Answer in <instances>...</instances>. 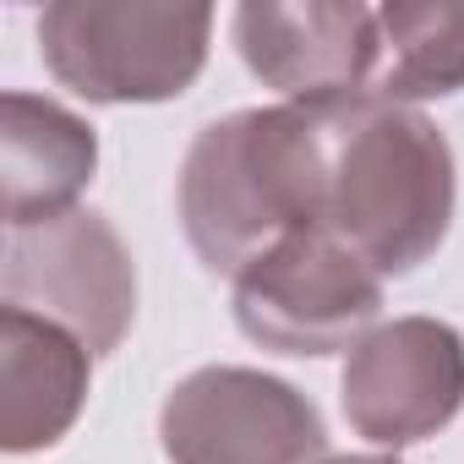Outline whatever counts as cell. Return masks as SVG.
Segmentation results:
<instances>
[{
    "label": "cell",
    "mask_w": 464,
    "mask_h": 464,
    "mask_svg": "<svg viewBox=\"0 0 464 464\" xmlns=\"http://www.w3.org/2000/svg\"><path fill=\"white\" fill-rule=\"evenodd\" d=\"M0 202H6V229L44 224L77 208V191L93 180L99 142L93 131L34 93H6L0 104Z\"/></svg>",
    "instance_id": "cell-10"
},
{
    "label": "cell",
    "mask_w": 464,
    "mask_h": 464,
    "mask_svg": "<svg viewBox=\"0 0 464 464\" xmlns=\"http://www.w3.org/2000/svg\"><path fill=\"white\" fill-rule=\"evenodd\" d=\"M323 464H399L393 453H344V459H323Z\"/></svg>",
    "instance_id": "cell-12"
},
{
    "label": "cell",
    "mask_w": 464,
    "mask_h": 464,
    "mask_svg": "<svg viewBox=\"0 0 464 464\" xmlns=\"http://www.w3.org/2000/svg\"><path fill=\"white\" fill-rule=\"evenodd\" d=\"M169 464H323L328 431L306 393L252 366H202L159 410Z\"/></svg>",
    "instance_id": "cell-6"
},
{
    "label": "cell",
    "mask_w": 464,
    "mask_h": 464,
    "mask_svg": "<svg viewBox=\"0 0 464 464\" xmlns=\"http://www.w3.org/2000/svg\"><path fill=\"white\" fill-rule=\"evenodd\" d=\"M180 224L191 252L236 279L306 218V121L301 104L236 110L197 131L180 164Z\"/></svg>",
    "instance_id": "cell-2"
},
{
    "label": "cell",
    "mask_w": 464,
    "mask_h": 464,
    "mask_svg": "<svg viewBox=\"0 0 464 464\" xmlns=\"http://www.w3.org/2000/svg\"><path fill=\"white\" fill-rule=\"evenodd\" d=\"M0 306L61 323L88 344V355H110L137 317V274L121 236L88 208H72L44 224L6 229V279Z\"/></svg>",
    "instance_id": "cell-5"
},
{
    "label": "cell",
    "mask_w": 464,
    "mask_h": 464,
    "mask_svg": "<svg viewBox=\"0 0 464 464\" xmlns=\"http://www.w3.org/2000/svg\"><path fill=\"white\" fill-rule=\"evenodd\" d=\"M236 44L246 66L290 104L372 93L377 77L372 6H241Z\"/></svg>",
    "instance_id": "cell-8"
},
{
    "label": "cell",
    "mask_w": 464,
    "mask_h": 464,
    "mask_svg": "<svg viewBox=\"0 0 464 464\" xmlns=\"http://www.w3.org/2000/svg\"><path fill=\"white\" fill-rule=\"evenodd\" d=\"M208 6L55 0L39 12L44 66L93 104H153L186 93L208 61Z\"/></svg>",
    "instance_id": "cell-3"
},
{
    "label": "cell",
    "mask_w": 464,
    "mask_h": 464,
    "mask_svg": "<svg viewBox=\"0 0 464 464\" xmlns=\"http://www.w3.org/2000/svg\"><path fill=\"white\" fill-rule=\"evenodd\" d=\"M88 344L50 317L0 306V448L34 453L66 437L88 399Z\"/></svg>",
    "instance_id": "cell-9"
},
{
    "label": "cell",
    "mask_w": 464,
    "mask_h": 464,
    "mask_svg": "<svg viewBox=\"0 0 464 464\" xmlns=\"http://www.w3.org/2000/svg\"><path fill=\"white\" fill-rule=\"evenodd\" d=\"M382 312V274H372L328 229H295L236 274V323L279 355L355 350Z\"/></svg>",
    "instance_id": "cell-4"
},
{
    "label": "cell",
    "mask_w": 464,
    "mask_h": 464,
    "mask_svg": "<svg viewBox=\"0 0 464 464\" xmlns=\"http://www.w3.org/2000/svg\"><path fill=\"white\" fill-rule=\"evenodd\" d=\"M306 121V218L339 236L372 274L420 268L453 218V148L410 104L377 93L312 99Z\"/></svg>",
    "instance_id": "cell-1"
},
{
    "label": "cell",
    "mask_w": 464,
    "mask_h": 464,
    "mask_svg": "<svg viewBox=\"0 0 464 464\" xmlns=\"http://www.w3.org/2000/svg\"><path fill=\"white\" fill-rule=\"evenodd\" d=\"M339 388L361 437L382 448L437 437L464 404V339L437 317H399L350 350Z\"/></svg>",
    "instance_id": "cell-7"
},
{
    "label": "cell",
    "mask_w": 464,
    "mask_h": 464,
    "mask_svg": "<svg viewBox=\"0 0 464 464\" xmlns=\"http://www.w3.org/2000/svg\"><path fill=\"white\" fill-rule=\"evenodd\" d=\"M464 88V6L377 12V99H442Z\"/></svg>",
    "instance_id": "cell-11"
}]
</instances>
